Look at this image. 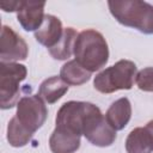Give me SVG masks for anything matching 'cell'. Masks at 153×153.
<instances>
[{
  "label": "cell",
  "instance_id": "cell-16",
  "mask_svg": "<svg viewBox=\"0 0 153 153\" xmlns=\"http://www.w3.org/2000/svg\"><path fill=\"white\" fill-rule=\"evenodd\" d=\"M76 37H78V33L73 27L63 29V33H62L61 39L56 43V45L48 49L49 54L55 60H67V59H69L71 55L73 54L74 43H75Z\"/></svg>",
  "mask_w": 153,
  "mask_h": 153
},
{
  "label": "cell",
  "instance_id": "cell-14",
  "mask_svg": "<svg viewBox=\"0 0 153 153\" xmlns=\"http://www.w3.org/2000/svg\"><path fill=\"white\" fill-rule=\"evenodd\" d=\"M126 151L127 153H152L153 142L145 127H137L128 134Z\"/></svg>",
  "mask_w": 153,
  "mask_h": 153
},
{
  "label": "cell",
  "instance_id": "cell-15",
  "mask_svg": "<svg viewBox=\"0 0 153 153\" xmlns=\"http://www.w3.org/2000/svg\"><path fill=\"white\" fill-rule=\"evenodd\" d=\"M60 78L72 86H79L91 79V73L80 66L75 60L67 61L60 69Z\"/></svg>",
  "mask_w": 153,
  "mask_h": 153
},
{
  "label": "cell",
  "instance_id": "cell-17",
  "mask_svg": "<svg viewBox=\"0 0 153 153\" xmlns=\"http://www.w3.org/2000/svg\"><path fill=\"white\" fill-rule=\"evenodd\" d=\"M7 141L12 147H24L26 146L30 140L32 139L33 134L29 131L26 128H24L16 116H13L7 126Z\"/></svg>",
  "mask_w": 153,
  "mask_h": 153
},
{
  "label": "cell",
  "instance_id": "cell-11",
  "mask_svg": "<svg viewBox=\"0 0 153 153\" xmlns=\"http://www.w3.org/2000/svg\"><path fill=\"white\" fill-rule=\"evenodd\" d=\"M130 117H131V104L127 97H122L115 100L105 112L106 122L116 131L122 130L129 123Z\"/></svg>",
  "mask_w": 153,
  "mask_h": 153
},
{
  "label": "cell",
  "instance_id": "cell-9",
  "mask_svg": "<svg viewBox=\"0 0 153 153\" xmlns=\"http://www.w3.org/2000/svg\"><path fill=\"white\" fill-rule=\"evenodd\" d=\"M44 1H22L17 19L25 31H37L44 20Z\"/></svg>",
  "mask_w": 153,
  "mask_h": 153
},
{
  "label": "cell",
  "instance_id": "cell-19",
  "mask_svg": "<svg viewBox=\"0 0 153 153\" xmlns=\"http://www.w3.org/2000/svg\"><path fill=\"white\" fill-rule=\"evenodd\" d=\"M22 1H4L0 4V7L5 11V12H14L20 8Z\"/></svg>",
  "mask_w": 153,
  "mask_h": 153
},
{
  "label": "cell",
  "instance_id": "cell-5",
  "mask_svg": "<svg viewBox=\"0 0 153 153\" xmlns=\"http://www.w3.org/2000/svg\"><path fill=\"white\" fill-rule=\"evenodd\" d=\"M97 105L88 102L69 100L61 105L55 117V124L57 129L73 133L81 136L85 121L87 116L96 109Z\"/></svg>",
  "mask_w": 153,
  "mask_h": 153
},
{
  "label": "cell",
  "instance_id": "cell-10",
  "mask_svg": "<svg viewBox=\"0 0 153 153\" xmlns=\"http://www.w3.org/2000/svg\"><path fill=\"white\" fill-rule=\"evenodd\" d=\"M63 27L61 20L53 14H45L42 25L35 31V38L39 44L50 49L61 39Z\"/></svg>",
  "mask_w": 153,
  "mask_h": 153
},
{
  "label": "cell",
  "instance_id": "cell-12",
  "mask_svg": "<svg viewBox=\"0 0 153 153\" xmlns=\"http://www.w3.org/2000/svg\"><path fill=\"white\" fill-rule=\"evenodd\" d=\"M80 147V136L55 128L49 137V148L53 153H74Z\"/></svg>",
  "mask_w": 153,
  "mask_h": 153
},
{
  "label": "cell",
  "instance_id": "cell-7",
  "mask_svg": "<svg viewBox=\"0 0 153 153\" xmlns=\"http://www.w3.org/2000/svg\"><path fill=\"white\" fill-rule=\"evenodd\" d=\"M82 135L90 141L93 146L97 147H109L116 140V130L106 122L105 116L102 114L100 109L96 106V109L87 116Z\"/></svg>",
  "mask_w": 153,
  "mask_h": 153
},
{
  "label": "cell",
  "instance_id": "cell-13",
  "mask_svg": "<svg viewBox=\"0 0 153 153\" xmlns=\"http://www.w3.org/2000/svg\"><path fill=\"white\" fill-rule=\"evenodd\" d=\"M68 91V85L57 75L43 80L38 87V96L48 104L56 103Z\"/></svg>",
  "mask_w": 153,
  "mask_h": 153
},
{
  "label": "cell",
  "instance_id": "cell-1",
  "mask_svg": "<svg viewBox=\"0 0 153 153\" xmlns=\"http://www.w3.org/2000/svg\"><path fill=\"white\" fill-rule=\"evenodd\" d=\"M73 54L75 61L90 73L102 69L109 60V47L104 36L93 29L78 33Z\"/></svg>",
  "mask_w": 153,
  "mask_h": 153
},
{
  "label": "cell",
  "instance_id": "cell-3",
  "mask_svg": "<svg viewBox=\"0 0 153 153\" xmlns=\"http://www.w3.org/2000/svg\"><path fill=\"white\" fill-rule=\"evenodd\" d=\"M137 74L136 65L130 60H120L115 65L99 72L93 79L94 88L100 93H112L130 90Z\"/></svg>",
  "mask_w": 153,
  "mask_h": 153
},
{
  "label": "cell",
  "instance_id": "cell-20",
  "mask_svg": "<svg viewBox=\"0 0 153 153\" xmlns=\"http://www.w3.org/2000/svg\"><path fill=\"white\" fill-rule=\"evenodd\" d=\"M145 129L147 130V133H148V135H149V137H151V140H152V142H153V120H151V121L145 126Z\"/></svg>",
  "mask_w": 153,
  "mask_h": 153
},
{
  "label": "cell",
  "instance_id": "cell-18",
  "mask_svg": "<svg viewBox=\"0 0 153 153\" xmlns=\"http://www.w3.org/2000/svg\"><path fill=\"white\" fill-rule=\"evenodd\" d=\"M135 82L141 91L153 92V67H146L137 72Z\"/></svg>",
  "mask_w": 153,
  "mask_h": 153
},
{
  "label": "cell",
  "instance_id": "cell-4",
  "mask_svg": "<svg viewBox=\"0 0 153 153\" xmlns=\"http://www.w3.org/2000/svg\"><path fill=\"white\" fill-rule=\"evenodd\" d=\"M27 69L17 62H0V106L11 109L20 100V82L25 80Z\"/></svg>",
  "mask_w": 153,
  "mask_h": 153
},
{
  "label": "cell",
  "instance_id": "cell-2",
  "mask_svg": "<svg viewBox=\"0 0 153 153\" xmlns=\"http://www.w3.org/2000/svg\"><path fill=\"white\" fill-rule=\"evenodd\" d=\"M108 6L120 24L153 35V5L140 0H110Z\"/></svg>",
  "mask_w": 153,
  "mask_h": 153
},
{
  "label": "cell",
  "instance_id": "cell-6",
  "mask_svg": "<svg viewBox=\"0 0 153 153\" xmlns=\"http://www.w3.org/2000/svg\"><path fill=\"white\" fill-rule=\"evenodd\" d=\"M16 118L29 131L35 134L45 122L48 116V109L44 100L38 96H24L17 104Z\"/></svg>",
  "mask_w": 153,
  "mask_h": 153
},
{
  "label": "cell",
  "instance_id": "cell-8",
  "mask_svg": "<svg viewBox=\"0 0 153 153\" xmlns=\"http://www.w3.org/2000/svg\"><path fill=\"white\" fill-rule=\"evenodd\" d=\"M29 47L24 38L12 27L2 25L0 38V60L1 62H16L26 60Z\"/></svg>",
  "mask_w": 153,
  "mask_h": 153
}]
</instances>
